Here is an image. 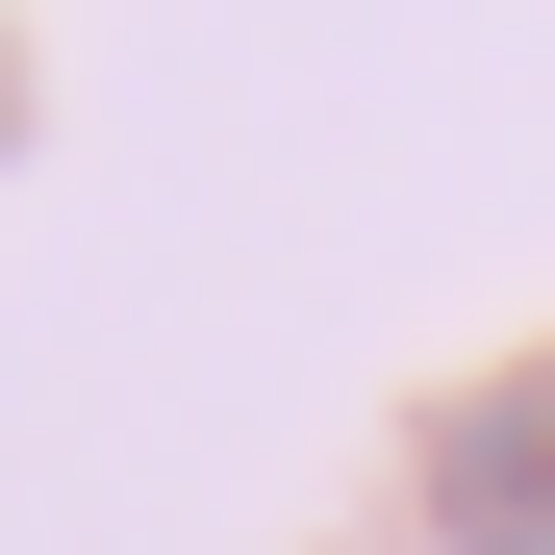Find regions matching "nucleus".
Listing matches in <instances>:
<instances>
[{
	"mask_svg": "<svg viewBox=\"0 0 555 555\" xmlns=\"http://www.w3.org/2000/svg\"><path fill=\"white\" fill-rule=\"evenodd\" d=\"M429 530H454V555H555V379L429 404Z\"/></svg>",
	"mask_w": 555,
	"mask_h": 555,
	"instance_id": "f257e3e1",
	"label": "nucleus"
}]
</instances>
